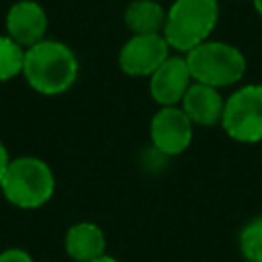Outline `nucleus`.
<instances>
[{"label":"nucleus","instance_id":"nucleus-18","mask_svg":"<svg viewBox=\"0 0 262 262\" xmlns=\"http://www.w3.org/2000/svg\"><path fill=\"white\" fill-rule=\"evenodd\" d=\"M252 6H254V10H256V14L262 18V0H252Z\"/></svg>","mask_w":262,"mask_h":262},{"label":"nucleus","instance_id":"nucleus-6","mask_svg":"<svg viewBox=\"0 0 262 262\" xmlns=\"http://www.w3.org/2000/svg\"><path fill=\"white\" fill-rule=\"evenodd\" d=\"M194 139V125L180 106H158L149 119L151 149L164 158L184 154Z\"/></svg>","mask_w":262,"mask_h":262},{"label":"nucleus","instance_id":"nucleus-4","mask_svg":"<svg viewBox=\"0 0 262 262\" xmlns=\"http://www.w3.org/2000/svg\"><path fill=\"white\" fill-rule=\"evenodd\" d=\"M184 57L194 82L219 90L239 86L248 72V59L244 51L237 45L219 39H209L196 45Z\"/></svg>","mask_w":262,"mask_h":262},{"label":"nucleus","instance_id":"nucleus-5","mask_svg":"<svg viewBox=\"0 0 262 262\" xmlns=\"http://www.w3.org/2000/svg\"><path fill=\"white\" fill-rule=\"evenodd\" d=\"M221 129L237 143L262 141V84L250 82L235 86L225 98Z\"/></svg>","mask_w":262,"mask_h":262},{"label":"nucleus","instance_id":"nucleus-3","mask_svg":"<svg viewBox=\"0 0 262 262\" xmlns=\"http://www.w3.org/2000/svg\"><path fill=\"white\" fill-rule=\"evenodd\" d=\"M0 192L16 209H39L47 205L55 192V174L51 166L37 156L10 158L0 182Z\"/></svg>","mask_w":262,"mask_h":262},{"label":"nucleus","instance_id":"nucleus-2","mask_svg":"<svg viewBox=\"0 0 262 262\" xmlns=\"http://www.w3.org/2000/svg\"><path fill=\"white\" fill-rule=\"evenodd\" d=\"M217 23V0H172L166 8L162 35L174 53L186 55L190 49L211 39Z\"/></svg>","mask_w":262,"mask_h":262},{"label":"nucleus","instance_id":"nucleus-15","mask_svg":"<svg viewBox=\"0 0 262 262\" xmlns=\"http://www.w3.org/2000/svg\"><path fill=\"white\" fill-rule=\"evenodd\" d=\"M0 262H35V260L23 248H6L0 252Z\"/></svg>","mask_w":262,"mask_h":262},{"label":"nucleus","instance_id":"nucleus-9","mask_svg":"<svg viewBox=\"0 0 262 262\" xmlns=\"http://www.w3.org/2000/svg\"><path fill=\"white\" fill-rule=\"evenodd\" d=\"M6 35L20 47L29 49L35 43L47 39L49 18L45 8L37 0H16L4 18Z\"/></svg>","mask_w":262,"mask_h":262},{"label":"nucleus","instance_id":"nucleus-16","mask_svg":"<svg viewBox=\"0 0 262 262\" xmlns=\"http://www.w3.org/2000/svg\"><path fill=\"white\" fill-rule=\"evenodd\" d=\"M8 162H10V156H8V147L4 145V141L0 139V182H2V176L8 168Z\"/></svg>","mask_w":262,"mask_h":262},{"label":"nucleus","instance_id":"nucleus-13","mask_svg":"<svg viewBox=\"0 0 262 262\" xmlns=\"http://www.w3.org/2000/svg\"><path fill=\"white\" fill-rule=\"evenodd\" d=\"M237 250L246 262H262V215L244 223L237 233Z\"/></svg>","mask_w":262,"mask_h":262},{"label":"nucleus","instance_id":"nucleus-14","mask_svg":"<svg viewBox=\"0 0 262 262\" xmlns=\"http://www.w3.org/2000/svg\"><path fill=\"white\" fill-rule=\"evenodd\" d=\"M25 47L12 41L6 33L0 35V82H8L23 74Z\"/></svg>","mask_w":262,"mask_h":262},{"label":"nucleus","instance_id":"nucleus-19","mask_svg":"<svg viewBox=\"0 0 262 262\" xmlns=\"http://www.w3.org/2000/svg\"><path fill=\"white\" fill-rule=\"evenodd\" d=\"M170 2H172V0H170Z\"/></svg>","mask_w":262,"mask_h":262},{"label":"nucleus","instance_id":"nucleus-12","mask_svg":"<svg viewBox=\"0 0 262 262\" xmlns=\"http://www.w3.org/2000/svg\"><path fill=\"white\" fill-rule=\"evenodd\" d=\"M123 23L131 35L162 33L166 23V8L160 0H131L123 10Z\"/></svg>","mask_w":262,"mask_h":262},{"label":"nucleus","instance_id":"nucleus-1","mask_svg":"<svg viewBox=\"0 0 262 262\" xmlns=\"http://www.w3.org/2000/svg\"><path fill=\"white\" fill-rule=\"evenodd\" d=\"M80 74V63L70 45L57 39H43L25 49L23 78L43 96H57L68 92Z\"/></svg>","mask_w":262,"mask_h":262},{"label":"nucleus","instance_id":"nucleus-8","mask_svg":"<svg viewBox=\"0 0 262 262\" xmlns=\"http://www.w3.org/2000/svg\"><path fill=\"white\" fill-rule=\"evenodd\" d=\"M192 82L194 80L188 70L186 57L180 53H172L147 78V90L158 106H178Z\"/></svg>","mask_w":262,"mask_h":262},{"label":"nucleus","instance_id":"nucleus-10","mask_svg":"<svg viewBox=\"0 0 262 262\" xmlns=\"http://www.w3.org/2000/svg\"><path fill=\"white\" fill-rule=\"evenodd\" d=\"M178 106L186 113V117L192 121L194 127H213L221 123L225 96L221 94L219 88L192 82Z\"/></svg>","mask_w":262,"mask_h":262},{"label":"nucleus","instance_id":"nucleus-17","mask_svg":"<svg viewBox=\"0 0 262 262\" xmlns=\"http://www.w3.org/2000/svg\"><path fill=\"white\" fill-rule=\"evenodd\" d=\"M90 262H119L115 256H108V254H102V256H98V258H94V260H90Z\"/></svg>","mask_w":262,"mask_h":262},{"label":"nucleus","instance_id":"nucleus-11","mask_svg":"<svg viewBox=\"0 0 262 262\" xmlns=\"http://www.w3.org/2000/svg\"><path fill=\"white\" fill-rule=\"evenodd\" d=\"M63 250L74 262H90L106 254V235L94 221H78L66 229Z\"/></svg>","mask_w":262,"mask_h":262},{"label":"nucleus","instance_id":"nucleus-7","mask_svg":"<svg viewBox=\"0 0 262 262\" xmlns=\"http://www.w3.org/2000/svg\"><path fill=\"white\" fill-rule=\"evenodd\" d=\"M174 51L162 33L154 35H131L119 49L117 63L125 76L149 78Z\"/></svg>","mask_w":262,"mask_h":262}]
</instances>
